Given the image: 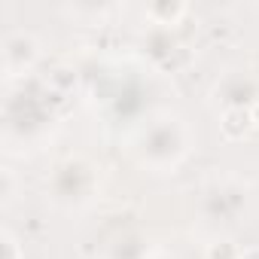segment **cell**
I'll return each instance as SVG.
<instances>
[{
  "label": "cell",
  "mask_w": 259,
  "mask_h": 259,
  "mask_svg": "<svg viewBox=\"0 0 259 259\" xmlns=\"http://www.w3.org/2000/svg\"><path fill=\"white\" fill-rule=\"evenodd\" d=\"M253 119H256V122H259V104H256V107H253Z\"/></svg>",
  "instance_id": "7"
},
{
  "label": "cell",
  "mask_w": 259,
  "mask_h": 259,
  "mask_svg": "<svg viewBox=\"0 0 259 259\" xmlns=\"http://www.w3.org/2000/svg\"><path fill=\"white\" fill-rule=\"evenodd\" d=\"M37 58V43L28 34H13L7 40V61L10 64H31Z\"/></svg>",
  "instance_id": "2"
},
{
  "label": "cell",
  "mask_w": 259,
  "mask_h": 259,
  "mask_svg": "<svg viewBox=\"0 0 259 259\" xmlns=\"http://www.w3.org/2000/svg\"><path fill=\"white\" fill-rule=\"evenodd\" d=\"M250 125H253V113L244 107H229L220 119V128H223L226 138H244Z\"/></svg>",
  "instance_id": "1"
},
{
  "label": "cell",
  "mask_w": 259,
  "mask_h": 259,
  "mask_svg": "<svg viewBox=\"0 0 259 259\" xmlns=\"http://www.w3.org/2000/svg\"><path fill=\"white\" fill-rule=\"evenodd\" d=\"M4 250H7V259H19V244H16L10 235L4 238Z\"/></svg>",
  "instance_id": "5"
},
{
  "label": "cell",
  "mask_w": 259,
  "mask_h": 259,
  "mask_svg": "<svg viewBox=\"0 0 259 259\" xmlns=\"http://www.w3.org/2000/svg\"><path fill=\"white\" fill-rule=\"evenodd\" d=\"M238 259H259V247H253V250H247V253H241Z\"/></svg>",
  "instance_id": "6"
},
{
  "label": "cell",
  "mask_w": 259,
  "mask_h": 259,
  "mask_svg": "<svg viewBox=\"0 0 259 259\" xmlns=\"http://www.w3.org/2000/svg\"><path fill=\"white\" fill-rule=\"evenodd\" d=\"M183 13H186V7H180V4H174V7H153V10H150V16H153V19L168 16V25H171V22H177Z\"/></svg>",
  "instance_id": "4"
},
{
  "label": "cell",
  "mask_w": 259,
  "mask_h": 259,
  "mask_svg": "<svg viewBox=\"0 0 259 259\" xmlns=\"http://www.w3.org/2000/svg\"><path fill=\"white\" fill-rule=\"evenodd\" d=\"M207 259H238V250L232 241H217V244H210Z\"/></svg>",
  "instance_id": "3"
}]
</instances>
